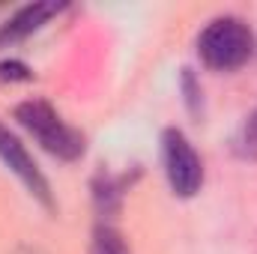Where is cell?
<instances>
[{"mask_svg": "<svg viewBox=\"0 0 257 254\" xmlns=\"http://www.w3.org/2000/svg\"><path fill=\"white\" fill-rule=\"evenodd\" d=\"M0 159H3V165L27 186V191H30L45 209H54V194H51V186H48L45 174H42L39 165L30 159V153L24 150V144H21L6 126H0Z\"/></svg>", "mask_w": 257, "mask_h": 254, "instance_id": "4", "label": "cell"}, {"mask_svg": "<svg viewBox=\"0 0 257 254\" xmlns=\"http://www.w3.org/2000/svg\"><path fill=\"white\" fill-rule=\"evenodd\" d=\"M96 206H99V212H105V215H111V212H117L120 209V203H123V180H114V177H99L96 180Z\"/></svg>", "mask_w": 257, "mask_h": 254, "instance_id": "6", "label": "cell"}, {"mask_svg": "<svg viewBox=\"0 0 257 254\" xmlns=\"http://www.w3.org/2000/svg\"><path fill=\"white\" fill-rule=\"evenodd\" d=\"M15 120L27 129L39 144L42 150H48L51 156L63 159V162H75L84 156L87 144H84V135L78 129H72L69 123H63V117L42 99H30V102H21L15 108Z\"/></svg>", "mask_w": 257, "mask_h": 254, "instance_id": "2", "label": "cell"}, {"mask_svg": "<svg viewBox=\"0 0 257 254\" xmlns=\"http://www.w3.org/2000/svg\"><path fill=\"white\" fill-rule=\"evenodd\" d=\"M57 12H60V6H54V3H30V6H21L6 24H0V45H12V42H18L24 36L36 33Z\"/></svg>", "mask_w": 257, "mask_h": 254, "instance_id": "5", "label": "cell"}, {"mask_svg": "<svg viewBox=\"0 0 257 254\" xmlns=\"http://www.w3.org/2000/svg\"><path fill=\"white\" fill-rule=\"evenodd\" d=\"M162 159H165V174L174 194L194 197L203 186V162L192 147V141L180 129H165L162 135Z\"/></svg>", "mask_w": 257, "mask_h": 254, "instance_id": "3", "label": "cell"}, {"mask_svg": "<svg viewBox=\"0 0 257 254\" xmlns=\"http://www.w3.org/2000/svg\"><path fill=\"white\" fill-rule=\"evenodd\" d=\"M197 54L215 72H233V69L245 66L248 57L254 54V33L236 15L215 18L197 36Z\"/></svg>", "mask_w": 257, "mask_h": 254, "instance_id": "1", "label": "cell"}, {"mask_svg": "<svg viewBox=\"0 0 257 254\" xmlns=\"http://www.w3.org/2000/svg\"><path fill=\"white\" fill-rule=\"evenodd\" d=\"M90 254H132L123 239V233L111 224H99L96 233H93V248Z\"/></svg>", "mask_w": 257, "mask_h": 254, "instance_id": "7", "label": "cell"}, {"mask_svg": "<svg viewBox=\"0 0 257 254\" xmlns=\"http://www.w3.org/2000/svg\"><path fill=\"white\" fill-rule=\"evenodd\" d=\"M18 254H39V251H33V248H21Z\"/></svg>", "mask_w": 257, "mask_h": 254, "instance_id": "10", "label": "cell"}, {"mask_svg": "<svg viewBox=\"0 0 257 254\" xmlns=\"http://www.w3.org/2000/svg\"><path fill=\"white\" fill-rule=\"evenodd\" d=\"M30 69L18 60H3L0 63V81H30Z\"/></svg>", "mask_w": 257, "mask_h": 254, "instance_id": "9", "label": "cell"}, {"mask_svg": "<svg viewBox=\"0 0 257 254\" xmlns=\"http://www.w3.org/2000/svg\"><path fill=\"white\" fill-rule=\"evenodd\" d=\"M236 150L242 159H257V111L245 120V126L236 138Z\"/></svg>", "mask_w": 257, "mask_h": 254, "instance_id": "8", "label": "cell"}]
</instances>
